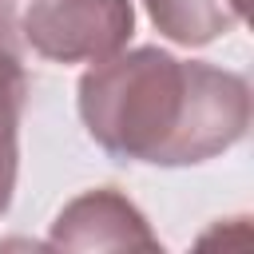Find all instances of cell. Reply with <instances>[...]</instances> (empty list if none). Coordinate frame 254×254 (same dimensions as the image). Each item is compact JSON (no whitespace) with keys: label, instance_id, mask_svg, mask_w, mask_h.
Returning a JSON list of instances; mask_svg holds the SVG:
<instances>
[{"label":"cell","instance_id":"52a82bcc","mask_svg":"<svg viewBox=\"0 0 254 254\" xmlns=\"http://www.w3.org/2000/svg\"><path fill=\"white\" fill-rule=\"evenodd\" d=\"M226 4H230V8H234V12H238V20H242V16H246V0H226Z\"/></svg>","mask_w":254,"mask_h":254},{"label":"cell","instance_id":"5b68a950","mask_svg":"<svg viewBox=\"0 0 254 254\" xmlns=\"http://www.w3.org/2000/svg\"><path fill=\"white\" fill-rule=\"evenodd\" d=\"M24 103H28V71L16 56V44H0V214L8 210L16 190Z\"/></svg>","mask_w":254,"mask_h":254},{"label":"cell","instance_id":"7a4b0ae2","mask_svg":"<svg viewBox=\"0 0 254 254\" xmlns=\"http://www.w3.org/2000/svg\"><path fill=\"white\" fill-rule=\"evenodd\" d=\"M131 36V0H32L20 16V40L52 64H99Z\"/></svg>","mask_w":254,"mask_h":254},{"label":"cell","instance_id":"8992f818","mask_svg":"<svg viewBox=\"0 0 254 254\" xmlns=\"http://www.w3.org/2000/svg\"><path fill=\"white\" fill-rule=\"evenodd\" d=\"M0 44H16V36H12V8H8V0H0Z\"/></svg>","mask_w":254,"mask_h":254},{"label":"cell","instance_id":"3957f363","mask_svg":"<svg viewBox=\"0 0 254 254\" xmlns=\"http://www.w3.org/2000/svg\"><path fill=\"white\" fill-rule=\"evenodd\" d=\"M52 250H163L143 210L115 187L75 194L48 230Z\"/></svg>","mask_w":254,"mask_h":254},{"label":"cell","instance_id":"6da1fadb","mask_svg":"<svg viewBox=\"0 0 254 254\" xmlns=\"http://www.w3.org/2000/svg\"><path fill=\"white\" fill-rule=\"evenodd\" d=\"M75 103L91 143L115 163L194 167L250 131V83L238 71L163 48L91 64L79 75Z\"/></svg>","mask_w":254,"mask_h":254},{"label":"cell","instance_id":"277c9868","mask_svg":"<svg viewBox=\"0 0 254 254\" xmlns=\"http://www.w3.org/2000/svg\"><path fill=\"white\" fill-rule=\"evenodd\" d=\"M151 24L183 48H202L238 24V12L226 0H143Z\"/></svg>","mask_w":254,"mask_h":254}]
</instances>
